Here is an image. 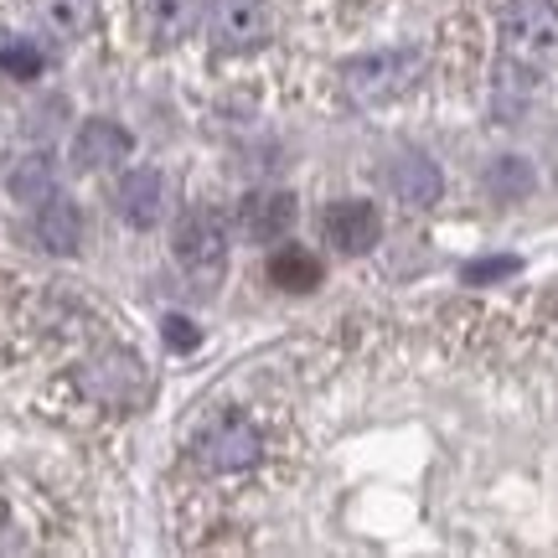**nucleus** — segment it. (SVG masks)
<instances>
[{
  "label": "nucleus",
  "mask_w": 558,
  "mask_h": 558,
  "mask_svg": "<svg viewBox=\"0 0 558 558\" xmlns=\"http://www.w3.org/2000/svg\"><path fill=\"white\" fill-rule=\"evenodd\" d=\"M135 150V140H130V130L114 120H88L73 135V166L78 171H99V166H114V160H124Z\"/></svg>",
  "instance_id": "1a4fd4ad"
},
{
  "label": "nucleus",
  "mask_w": 558,
  "mask_h": 558,
  "mask_svg": "<svg viewBox=\"0 0 558 558\" xmlns=\"http://www.w3.org/2000/svg\"><path fill=\"white\" fill-rule=\"evenodd\" d=\"M320 228H326V239L337 243L341 254H367V248L383 239L378 207H373V202H362V197L331 202V207L320 213Z\"/></svg>",
  "instance_id": "0eeeda50"
},
{
  "label": "nucleus",
  "mask_w": 558,
  "mask_h": 558,
  "mask_svg": "<svg viewBox=\"0 0 558 558\" xmlns=\"http://www.w3.org/2000/svg\"><path fill=\"white\" fill-rule=\"evenodd\" d=\"M11 197L16 202H47L52 197V166H47L41 156L21 160V171L11 177Z\"/></svg>",
  "instance_id": "f3484780"
},
{
  "label": "nucleus",
  "mask_w": 558,
  "mask_h": 558,
  "mask_svg": "<svg viewBox=\"0 0 558 558\" xmlns=\"http://www.w3.org/2000/svg\"><path fill=\"white\" fill-rule=\"evenodd\" d=\"M160 337L171 341V347H177V352H192V347H197V326H192V320L186 316H166V326H160Z\"/></svg>",
  "instance_id": "aec40b11"
},
{
  "label": "nucleus",
  "mask_w": 558,
  "mask_h": 558,
  "mask_svg": "<svg viewBox=\"0 0 558 558\" xmlns=\"http://www.w3.org/2000/svg\"><path fill=\"white\" fill-rule=\"evenodd\" d=\"M233 222H239L243 239L275 243L279 233H290V222H295V197H290V192H254V197L239 202Z\"/></svg>",
  "instance_id": "6e6552de"
},
{
  "label": "nucleus",
  "mask_w": 558,
  "mask_h": 558,
  "mask_svg": "<svg viewBox=\"0 0 558 558\" xmlns=\"http://www.w3.org/2000/svg\"><path fill=\"white\" fill-rule=\"evenodd\" d=\"M171 248H177L181 275L197 279V284H213V279L222 275V264H228V222H222V213L192 207V213L177 222Z\"/></svg>",
  "instance_id": "20e7f679"
},
{
  "label": "nucleus",
  "mask_w": 558,
  "mask_h": 558,
  "mask_svg": "<svg viewBox=\"0 0 558 558\" xmlns=\"http://www.w3.org/2000/svg\"><path fill=\"white\" fill-rule=\"evenodd\" d=\"M501 52L512 73H538L558 58V0H507L501 5Z\"/></svg>",
  "instance_id": "7ed1b4c3"
},
{
  "label": "nucleus",
  "mask_w": 558,
  "mask_h": 558,
  "mask_svg": "<svg viewBox=\"0 0 558 558\" xmlns=\"http://www.w3.org/2000/svg\"><path fill=\"white\" fill-rule=\"evenodd\" d=\"M269 279L279 290H290V295H305V290L320 284V259L311 248H300V243H284V248L269 254Z\"/></svg>",
  "instance_id": "4468645a"
},
{
  "label": "nucleus",
  "mask_w": 558,
  "mask_h": 558,
  "mask_svg": "<svg viewBox=\"0 0 558 558\" xmlns=\"http://www.w3.org/2000/svg\"><path fill=\"white\" fill-rule=\"evenodd\" d=\"M213 37L222 52H259L269 41V5L264 0H218L213 5Z\"/></svg>",
  "instance_id": "423d86ee"
},
{
  "label": "nucleus",
  "mask_w": 558,
  "mask_h": 558,
  "mask_svg": "<svg viewBox=\"0 0 558 558\" xmlns=\"http://www.w3.org/2000/svg\"><path fill=\"white\" fill-rule=\"evenodd\" d=\"M347 78V94L357 104H388L409 94L418 78V52L414 47H388V52H367V58H352L341 68Z\"/></svg>",
  "instance_id": "39448f33"
},
{
  "label": "nucleus",
  "mask_w": 558,
  "mask_h": 558,
  "mask_svg": "<svg viewBox=\"0 0 558 558\" xmlns=\"http://www.w3.org/2000/svg\"><path fill=\"white\" fill-rule=\"evenodd\" d=\"M186 456H192V465H197L202 476L239 481V476H248V471H259L264 465L269 439H264V429L248 414H218L192 435Z\"/></svg>",
  "instance_id": "f257e3e1"
},
{
  "label": "nucleus",
  "mask_w": 558,
  "mask_h": 558,
  "mask_svg": "<svg viewBox=\"0 0 558 558\" xmlns=\"http://www.w3.org/2000/svg\"><path fill=\"white\" fill-rule=\"evenodd\" d=\"M73 399L78 409H99V414H135L150 399V373L140 367L135 352H99L73 373Z\"/></svg>",
  "instance_id": "f03ea898"
},
{
  "label": "nucleus",
  "mask_w": 558,
  "mask_h": 558,
  "mask_svg": "<svg viewBox=\"0 0 558 558\" xmlns=\"http://www.w3.org/2000/svg\"><path fill=\"white\" fill-rule=\"evenodd\" d=\"M37 21L52 41H78L94 26V0H37Z\"/></svg>",
  "instance_id": "2eb2a0df"
},
{
  "label": "nucleus",
  "mask_w": 558,
  "mask_h": 558,
  "mask_svg": "<svg viewBox=\"0 0 558 558\" xmlns=\"http://www.w3.org/2000/svg\"><path fill=\"white\" fill-rule=\"evenodd\" d=\"M207 16V0H145V32L160 47H177L202 26Z\"/></svg>",
  "instance_id": "9d476101"
},
{
  "label": "nucleus",
  "mask_w": 558,
  "mask_h": 558,
  "mask_svg": "<svg viewBox=\"0 0 558 558\" xmlns=\"http://www.w3.org/2000/svg\"><path fill=\"white\" fill-rule=\"evenodd\" d=\"M388 186H393V197L409 202V207H435L439 192H445V177H439L435 160L424 156H403L393 171H388Z\"/></svg>",
  "instance_id": "9b49d317"
},
{
  "label": "nucleus",
  "mask_w": 558,
  "mask_h": 558,
  "mask_svg": "<svg viewBox=\"0 0 558 558\" xmlns=\"http://www.w3.org/2000/svg\"><path fill=\"white\" fill-rule=\"evenodd\" d=\"M0 68H5L11 78H37V73H41V52L26 37H5V32H0Z\"/></svg>",
  "instance_id": "a211bd4d"
},
{
  "label": "nucleus",
  "mask_w": 558,
  "mask_h": 558,
  "mask_svg": "<svg viewBox=\"0 0 558 558\" xmlns=\"http://www.w3.org/2000/svg\"><path fill=\"white\" fill-rule=\"evenodd\" d=\"M37 239L52 248V254H78V239H83V213L73 207L68 197H52L41 202L37 213Z\"/></svg>",
  "instance_id": "f8f14e48"
},
{
  "label": "nucleus",
  "mask_w": 558,
  "mask_h": 558,
  "mask_svg": "<svg viewBox=\"0 0 558 558\" xmlns=\"http://www.w3.org/2000/svg\"><path fill=\"white\" fill-rule=\"evenodd\" d=\"M114 207H120V218L130 222V228H156V218H160V177L156 171H130V177L120 181Z\"/></svg>",
  "instance_id": "ddd939ff"
},
{
  "label": "nucleus",
  "mask_w": 558,
  "mask_h": 558,
  "mask_svg": "<svg viewBox=\"0 0 558 558\" xmlns=\"http://www.w3.org/2000/svg\"><path fill=\"white\" fill-rule=\"evenodd\" d=\"M522 269V259H512V254H507V259H476V264H465V269H460V279H465V284H497V279H512Z\"/></svg>",
  "instance_id": "6ab92c4d"
},
{
  "label": "nucleus",
  "mask_w": 558,
  "mask_h": 558,
  "mask_svg": "<svg viewBox=\"0 0 558 558\" xmlns=\"http://www.w3.org/2000/svg\"><path fill=\"white\" fill-rule=\"evenodd\" d=\"M486 186H492V197H501V202H522L533 192V166L518 156H507L486 171Z\"/></svg>",
  "instance_id": "dca6fc26"
}]
</instances>
